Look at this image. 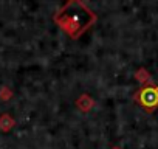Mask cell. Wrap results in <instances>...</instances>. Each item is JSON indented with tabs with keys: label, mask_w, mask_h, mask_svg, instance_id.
Returning a JSON list of instances; mask_svg holds the SVG:
<instances>
[{
	"label": "cell",
	"mask_w": 158,
	"mask_h": 149,
	"mask_svg": "<svg viewBox=\"0 0 158 149\" xmlns=\"http://www.w3.org/2000/svg\"><path fill=\"white\" fill-rule=\"evenodd\" d=\"M95 14L81 2H76V14H73L71 2H68L56 16V22L59 23V27L71 37H77L95 22Z\"/></svg>",
	"instance_id": "cell-1"
},
{
	"label": "cell",
	"mask_w": 158,
	"mask_h": 149,
	"mask_svg": "<svg viewBox=\"0 0 158 149\" xmlns=\"http://www.w3.org/2000/svg\"><path fill=\"white\" fill-rule=\"evenodd\" d=\"M135 101L144 107L147 112H152L158 107V86L146 84L135 93Z\"/></svg>",
	"instance_id": "cell-2"
},
{
	"label": "cell",
	"mask_w": 158,
	"mask_h": 149,
	"mask_svg": "<svg viewBox=\"0 0 158 149\" xmlns=\"http://www.w3.org/2000/svg\"><path fill=\"white\" fill-rule=\"evenodd\" d=\"M13 126H14V120L8 113L0 117V129H2V130H10Z\"/></svg>",
	"instance_id": "cell-3"
},
{
	"label": "cell",
	"mask_w": 158,
	"mask_h": 149,
	"mask_svg": "<svg viewBox=\"0 0 158 149\" xmlns=\"http://www.w3.org/2000/svg\"><path fill=\"white\" fill-rule=\"evenodd\" d=\"M136 79H139V81H149V74L146 73V70H139L136 73Z\"/></svg>",
	"instance_id": "cell-4"
}]
</instances>
